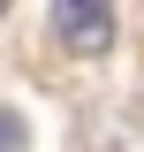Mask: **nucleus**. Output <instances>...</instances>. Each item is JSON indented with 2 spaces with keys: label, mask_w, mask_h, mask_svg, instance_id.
<instances>
[{
  "label": "nucleus",
  "mask_w": 144,
  "mask_h": 152,
  "mask_svg": "<svg viewBox=\"0 0 144 152\" xmlns=\"http://www.w3.org/2000/svg\"><path fill=\"white\" fill-rule=\"evenodd\" d=\"M53 38L84 61L114 53V0H53Z\"/></svg>",
  "instance_id": "f257e3e1"
},
{
  "label": "nucleus",
  "mask_w": 144,
  "mask_h": 152,
  "mask_svg": "<svg viewBox=\"0 0 144 152\" xmlns=\"http://www.w3.org/2000/svg\"><path fill=\"white\" fill-rule=\"evenodd\" d=\"M0 15H8V0H0Z\"/></svg>",
  "instance_id": "7ed1b4c3"
},
{
  "label": "nucleus",
  "mask_w": 144,
  "mask_h": 152,
  "mask_svg": "<svg viewBox=\"0 0 144 152\" xmlns=\"http://www.w3.org/2000/svg\"><path fill=\"white\" fill-rule=\"evenodd\" d=\"M31 145V129H23V114L15 107H0V152H23Z\"/></svg>",
  "instance_id": "f03ea898"
}]
</instances>
